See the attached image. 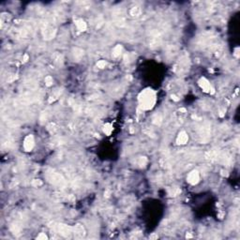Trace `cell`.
<instances>
[{"mask_svg": "<svg viewBox=\"0 0 240 240\" xmlns=\"http://www.w3.org/2000/svg\"><path fill=\"white\" fill-rule=\"evenodd\" d=\"M198 84L200 85V87L203 89V92H206V93H209V94H213L215 90H214L213 86L211 85V84L209 83V82L206 79V78H200V80L198 81Z\"/></svg>", "mask_w": 240, "mask_h": 240, "instance_id": "7a4b0ae2", "label": "cell"}, {"mask_svg": "<svg viewBox=\"0 0 240 240\" xmlns=\"http://www.w3.org/2000/svg\"><path fill=\"white\" fill-rule=\"evenodd\" d=\"M188 141V135L187 134L186 131H180L179 134L177 135L176 138V143L177 145H186Z\"/></svg>", "mask_w": 240, "mask_h": 240, "instance_id": "8992f818", "label": "cell"}, {"mask_svg": "<svg viewBox=\"0 0 240 240\" xmlns=\"http://www.w3.org/2000/svg\"><path fill=\"white\" fill-rule=\"evenodd\" d=\"M139 105L143 110H150L155 106L157 101V93L152 88H145L140 92L138 96Z\"/></svg>", "mask_w": 240, "mask_h": 240, "instance_id": "6da1fadb", "label": "cell"}, {"mask_svg": "<svg viewBox=\"0 0 240 240\" xmlns=\"http://www.w3.org/2000/svg\"><path fill=\"white\" fill-rule=\"evenodd\" d=\"M45 83H46V85H47L48 86L51 85H52V83H53V78L51 77V76H47V77L45 78Z\"/></svg>", "mask_w": 240, "mask_h": 240, "instance_id": "8fae6325", "label": "cell"}, {"mask_svg": "<svg viewBox=\"0 0 240 240\" xmlns=\"http://www.w3.org/2000/svg\"><path fill=\"white\" fill-rule=\"evenodd\" d=\"M199 180H200V173L196 170L191 171L187 176V181L191 185H195L199 182Z\"/></svg>", "mask_w": 240, "mask_h": 240, "instance_id": "277c9868", "label": "cell"}, {"mask_svg": "<svg viewBox=\"0 0 240 240\" xmlns=\"http://www.w3.org/2000/svg\"><path fill=\"white\" fill-rule=\"evenodd\" d=\"M74 234H77L78 236H85V229L83 228V226H81V225H76L74 227Z\"/></svg>", "mask_w": 240, "mask_h": 240, "instance_id": "ba28073f", "label": "cell"}, {"mask_svg": "<svg viewBox=\"0 0 240 240\" xmlns=\"http://www.w3.org/2000/svg\"><path fill=\"white\" fill-rule=\"evenodd\" d=\"M57 232L65 237H70V234L73 233L70 227L64 225V224H59L57 226Z\"/></svg>", "mask_w": 240, "mask_h": 240, "instance_id": "5b68a950", "label": "cell"}, {"mask_svg": "<svg viewBox=\"0 0 240 240\" xmlns=\"http://www.w3.org/2000/svg\"><path fill=\"white\" fill-rule=\"evenodd\" d=\"M121 52H122V46L117 45V46H115L114 51H113V55L115 57H118L121 54Z\"/></svg>", "mask_w": 240, "mask_h": 240, "instance_id": "9c48e42d", "label": "cell"}, {"mask_svg": "<svg viewBox=\"0 0 240 240\" xmlns=\"http://www.w3.org/2000/svg\"><path fill=\"white\" fill-rule=\"evenodd\" d=\"M75 24H76V27L79 30V31H85L86 30V24L85 22L84 21L83 19H79L77 21L75 22Z\"/></svg>", "mask_w": 240, "mask_h": 240, "instance_id": "52a82bcc", "label": "cell"}, {"mask_svg": "<svg viewBox=\"0 0 240 240\" xmlns=\"http://www.w3.org/2000/svg\"><path fill=\"white\" fill-rule=\"evenodd\" d=\"M112 130H113V127H112L110 124H106V125L104 126L103 131L105 132V133H106L107 135H110V134H111V132H112Z\"/></svg>", "mask_w": 240, "mask_h": 240, "instance_id": "30bf717a", "label": "cell"}, {"mask_svg": "<svg viewBox=\"0 0 240 240\" xmlns=\"http://www.w3.org/2000/svg\"><path fill=\"white\" fill-rule=\"evenodd\" d=\"M35 145V140L33 135H27L24 138V148L25 151H31L34 148Z\"/></svg>", "mask_w": 240, "mask_h": 240, "instance_id": "3957f363", "label": "cell"}, {"mask_svg": "<svg viewBox=\"0 0 240 240\" xmlns=\"http://www.w3.org/2000/svg\"><path fill=\"white\" fill-rule=\"evenodd\" d=\"M97 66H98L100 69H103L106 66V62L105 61H100V62H98V64H97Z\"/></svg>", "mask_w": 240, "mask_h": 240, "instance_id": "7c38bea8", "label": "cell"}, {"mask_svg": "<svg viewBox=\"0 0 240 240\" xmlns=\"http://www.w3.org/2000/svg\"><path fill=\"white\" fill-rule=\"evenodd\" d=\"M46 238H47V236H46V234H40L37 237V239H46Z\"/></svg>", "mask_w": 240, "mask_h": 240, "instance_id": "4fadbf2b", "label": "cell"}]
</instances>
